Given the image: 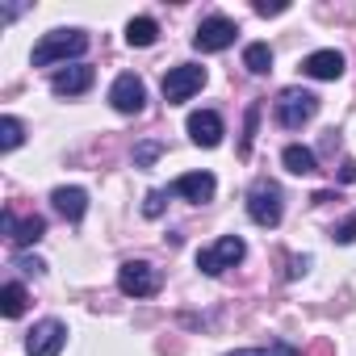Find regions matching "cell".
I'll use <instances>...</instances> for the list:
<instances>
[{"label":"cell","instance_id":"cell-11","mask_svg":"<svg viewBox=\"0 0 356 356\" xmlns=\"http://www.w3.org/2000/svg\"><path fill=\"white\" fill-rule=\"evenodd\" d=\"M214 189H218V181H214L210 172H185V176H176V181H172V193L176 197L197 202V206H206L214 197Z\"/></svg>","mask_w":356,"mask_h":356},{"label":"cell","instance_id":"cell-21","mask_svg":"<svg viewBox=\"0 0 356 356\" xmlns=\"http://www.w3.org/2000/svg\"><path fill=\"white\" fill-rule=\"evenodd\" d=\"M227 356H298L293 343H273V348H239V352H227Z\"/></svg>","mask_w":356,"mask_h":356},{"label":"cell","instance_id":"cell-15","mask_svg":"<svg viewBox=\"0 0 356 356\" xmlns=\"http://www.w3.org/2000/svg\"><path fill=\"white\" fill-rule=\"evenodd\" d=\"M51 202H55V210H59L67 222H80V218H84V210H88V193H84V189H76V185H72V189H67V185H63V189H55V193H51Z\"/></svg>","mask_w":356,"mask_h":356},{"label":"cell","instance_id":"cell-6","mask_svg":"<svg viewBox=\"0 0 356 356\" xmlns=\"http://www.w3.org/2000/svg\"><path fill=\"white\" fill-rule=\"evenodd\" d=\"M248 214L256 227H277L281 222V185L273 181H256L248 193Z\"/></svg>","mask_w":356,"mask_h":356},{"label":"cell","instance_id":"cell-4","mask_svg":"<svg viewBox=\"0 0 356 356\" xmlns=\"http://www.w3.org/2000/svg\"><path fill=\"white\" fill-rule=\"evenodd\" d=\"M118 289L126 298H151V293H159V268L147 260H126L118 268Z\"/></svg>","mask_w":356,"mask_h":356},{"label":"cell","instance_id":"cell-19","mask_svg":"<svg viewBox=\"0 0 356 356\" xmlns=\"http://www.w3.org/2000/svg\"><path fill=\"white\" fill-rule=\"evenodd\" d=\"M155 38H159V26H155L151 17H134V22L126 26V42H130V47H151Z\"/></svg>","mask_w":356,"mask_h":356},{"label":"cell","instance_id":"cell-14","mask_svg":"<svg viewBox=\"0 0 356 356\" xmlns=\"http://www.w3.org/2000/svg\"><path fill=\"white\" fill-rule=\"evenodd\" d=\"M302 72L310 80H339L343 76V55L339 51H314L302 59Z\"/></svg>","mask_w":356,"mask_h":356},{"label":"cell","instance_id":"cell-2","mask_svg":"<svg viewBox=\"0 0 356 356\" xmlns=\"http://www.w3.org/2000/svg\"><path fill=\"white\" fill-rule=\"evenodd\" d=\"M273 109H277V122H281L285 130H298V126H306V122L318 113V97L306 92V88H285Z\"/></svg>","mask_w":356,"mask_h":356},{"label":"cell","instance_id":"cell-29","mask_svg":"<svg viewBox=\"0 0 356 356\" xmlns=\"http://www.w3.org/2000/svg\"><path fill=\"white\" fill-rule=\"evenodd\" d=\"M339 181H343V185H352V181H356V163H352V159H343V163H339Z\"/></svg>","mask_w":356,"mask_h":356},{"label":"cell","instance_id":"cell-17","mask_svg":"<svg viewBox=\"0 0 356 356\" xmlns=\"http://www.w3.org/2000/svg\"><path fill=\"white\" fill-rule=\"evenodd\" d=\"M243 67H248L252 76H268V72H273V51H268V42L243 47Z\"/></svg>","mask_w":356,"mask_h":356},{"label":"cell","instance_id":"cell-5","mask_svg":"<svg viewBox=\"0 0 356 356\" xmlns=\"http://www.w3.org/2000/svg\"><path fill=\"white\" fill-rule=\"evenodd\" d=\"M202 84H206V67H197V63L168 67V76H163V101L168 105H181L193 92H202Z\"/></svg>","mask_w":356,"mask_h":356},{"label":"cell","instance_id":"cell-20","mask_svg":"<svg viewBox=\"0 0 356 356\" xmlns=\"http://www.w3.org/2000/svg\"><path fill=\"white\" fill-rule=\"evenodd\" d=\"M26 138V126L17 118H0V151H17Z\"/></svg>","mask_w":356,"mask_h":356},{"label":"cell","instance_id":"cell-1","mask_svg":"<svg viewBox=\"0 0 356 356\" xmlns=\"http://www.w3.org/2000/svg\"><path fill=\"white\" fill-rule=\"evenodd\" d=\"M84 51H88V34H84V30H51V34H42V42L34 47V67L67 63V59H80Z\"/></svg>","mask_w":356,"mask_h":356},{"label":"cell","instance_id":"cell-3","mask_svg":"<svg viewBox=\"0 0 356 356\" xmlns=\"http://www.w3.org/2000/svg\"><path fill=\"white\" fill-rule=\"evenodd\" d=\"M248 256V248H243V239L239 235H222L214 248H202L197 252V268L206 273V277H218V273H227V268H235L239 260Z\"/></svg>","mask_w":356,"mask_h":356},{"label":"cell","instance_id":"cell-24","mask_svg":"<svg viewBox=\"0 0 356 356\" xmlns=\"http://www.w3.org/2000/svg\"><path fill=\"white\" fill-rule=\"evenodd\" d=\"M331 239H335V243H352V239H356V214H348V218L335 227V235H331Z\"/></svg>","mask_w":356,"mask_h":356},{"label":"cell","instance_id":"cell-8","mask_svg":"<svg viewBox=\"0 0 356 356\" xmlns=\"http://www.w3.org/2000/svg\"><path fill=\"white\" fill-rule=\"evenodd\" d=\"M63 343H67V327H63L59 318H42V323H34V331L26 335V352H30V356H59Z\"/></svg>","mask_w":356,"mask_h":356},{"label":"cell","instance_id":"cell-25","mask_svg":"<svg viewBox=\"0 0 356 356\" xmlns=\"http://www.w3.org/2000/svg\"><path fill=\"white\" fill-rule=\"evenodd\" d=\"M256 118H260V105H252V109H248V126H243V147H239L243 155L252 151V134H256Z\"/></svg>","mask_w":356,"mask_h":356},{"label":"cell","instance_id":"cell-13","mask_svg":"<svg viewBox=\"0 0 356 356\" xmlns=\"http://www.w3.org/2000/svg\"><path fill=\"white\" fill-rule=\"evenodd\" d=\"M189 138L197 147H218L222 143V118L214 109H202V113H189Z\"/></svg>","mask_w":356,"mask_h":356},{"label":"cell","instance_id":"cell-26","mask_svg":"<svg viewBox=\"0 0 356 356\" xmlns=\"http://www.w3.org/2000/svg\"><path fill=\"white\" fill-rule=\"evenodd\" d=\"M289 5H285V0H273V5H268V0H256V13L260 17H277V13H285Z\"/></svg>","mask_w":356,"mask_h":356},{"label":"cell","instance_id":"cell-27","mask_svg":"<svg viewBox=\"0 0 356 356\" xmlns=\"http://www.w3.org/2000/svg\"><path fill=\"white\" fill-rule=\"evenodd\" d=\"M17 268H26V273H47V264H42L38 256H22V260H17Z\"/></svg>","mask_w":356,"mask_h":356},{"label":"cell","instance_id":"cell-10","mask_svg":"<svg viewBox=\"0 0 356 356\" xmlns=\"http://www.w3.org/2000/svg\"><path fill=\"white\" fill-rule=\"evenodd\" d=\"M92 80H97V72L88 63H72V67H59L51 76V88H55V97H80L92 88Z\"/></svg>","mask_w":356,"mask_h":356},{"label":"cell","instance_id":"cell-12","mask_svg":"<svg viewBox=\"0 0 356 356\" xmlns=\"http://www.w3.org/2000/svg\"><path fill=\"white\" fill-rule=\"evenodd\" d=\"M0 227H5V235H9L17 248H30V243H38V239L47 235V222H42L38 214L17 222V214H13V210H5V214H0Z\"/></svg>","mask_w":356,"mask_h":356},{"label":"cell","instance_id":"cell-18","mask_svg":"<svg viewBox=\"0 0 356 356\" xmlns=\"http://www.w3.org/2000/svg\"><path fill=\"white\" fill-rule=\"evenodd\" d=\"M26 285H17V281H9L5 289H0V310H5V318H17V314H26Z\"/></svg>","mask_w":356,"mask_h":356},{"label":"cell","instance_id":"cell-9","mask_svg":"<svg viewBox=\"0 0 356 356\" xmlns=\"http://www.w3.org/2000/svg\"><path fill=\"white\" fill-rule=\"evenodd\" d=\"M109 105L118 109V113H143V105H147V84L138 80V76H118L113 80V88H109Z\"/></svg>","mask_w":356,"mask_h":356},{"label":"cell","instance_id":"cell-22","mask_svg":"<svg viewBox=\"0 0 356 356\" xmlns=\"http://www.w3.org/2000/svg\"><path fill=\"white\" fill-rule=\"evenodd\" d=\"M159 151H163V143H155V138H151V143H138V147H134V168H151V163L159 159Z\"/></svg>","mask_w":356,"mask_h":356},{"label":"cell","instance_id":"cell-28","mask_svg":"<svg viewBox=\"0 0 356 356\" xmlns=\"http://www.w3.org/2000/svg\"><path fill=\"white\" fill-rule=\"evenodd\" d=\"M306 268H310V256H293L289 260V277H302Z\"/></svg>","mask_w":356,"mask_h":356},{"label":"cell","instance_id":"cell-16","mask_svg":"<svg viewBox=\"0 0 356 356\" xmlns=\"http://www.w3.org/2000/svg\"><path fill=\"white\" fill-rule=\"evenodd\" d=\"M281 163H285L293 176H310V172H318V159H314V151H310V147H298V143L281 151Z\"/></svg>","mask_w":356,"mask_h":356},{"label":"cell","instance_id":"cell-7","mask_svg":"<svg viewBox=\"0 0 356 356\" xmlns=\"http://www.w3.org/2000/svg\"><path fill=\"white\" fill-rule=\"evenodd\" d=\"M235 34H239V26H235L231 17L214 13V17H206V22L197 26L193 47H197V51H206V55H218V51H227V47L235 42Z\"/></svg>","mask_w":356,"mask_h":356},{"label":"cell","instance_id":"cell-23","mask_svg":"<svg viewBox=\"0 0 356 356\" xmlns=\"http://www.w3.org/2000/svg\"><path fill=\"white\" fill-rule=\"evenodd\" d=\"M163 202H168V193H163V189H151V193L143 197V214H147V218H159V214H163Z\"/></svg>","mask_w":356,"mask_h":356}]
</instances>
